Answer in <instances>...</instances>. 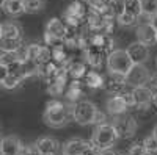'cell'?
Returning a JSON list of instances; mask_svg holds the SVG:
<instances>
[{"instance_id":"cell-1","label":"cell","mask_w":157,"mask_h":155,"mask_svg":"<svg viewBox=\"0 0 157 155\" xmlns=\"http://www.w3.org/2000/svg\"><path fill=\"white\" fill-rule=\"evenodd\" d=\"M72 118V108H68L60 100H49L43 113V121L50 128H61Z\"/></svg>"},{"instance_id":"cell-2","label":"cell","mask_w":157,"mask_h":155,"mask_svg":"<svg viewBox=\"0 0 157 155\" xmlns=\"http://www.w3.org/2000/svg\"><path fill=\"white\" fill-rule=\"evenodd\" d=\"M118 139V133L115 130L113 124H107V122H102L98 124L96 130L93 133V138H91V143L93 146L99 150L104 149H112Z\"/></svg>"},{"instance_id":"cell-3","label":"cell","mask_w":157,"mask_h":155,"mask_svg":"<svg viewBox=\"0 0 157 155\" xmlns=\"http://www.w3.org/2000/svg\"><path fill=\"white\" fill-rule=\"evenodd\" d=\"M90 11L88 0H74L63 13V22L69 28H77L82 24V20L86 19V14Z\"/></svg>"},{"instance_id":"cell-4","label":"cell","mask_w":157,"mask_h":155,"mask_svg":"<svg viewBox=\"0 0 157 155\" xmlns=\"http://www.w3.org/2000/svg\"><path fill=\"white\" fill-rule=\"evenodd\" d=\"M72 108V119L78 125H90L96 122V116L99 113L98 107L90 100H77L74 102Z\"/></svg>"},{"instance_id":"cell-5","label":"cell","mask_w":157,"mask_h":155,"mask_svg":"<svg viewBox=\"0 0 157 155\" xmlns=\"http://www.w3.org/2000/svg\"><path fill=\"white\" fill-rule=\"evenodd\" d=\"M132 66H134V61L129 57L127 50L113 49L107 55V69H109V72L126 75Z\"/></svg>"},{"instance_id":"cell-6","label":"cell","mask_w":157,"mask_h":155,"mask_svg":"<svg viewBox=\"0 0 157 155\" xmlns=\"http://www.w3.org/2000/svg\"><path fill=\"white\" fill-rule=\"evenodd\" d=\"M68 31H69V27L61 19L58 17L49 19V22L46 24V28H44V44L52 47V46L63 42Z\"/></svg>"},{"instance_id":"cell-7","label":"cell","mask_w":157,"mask_h":155,"mask_svg":"<svg viewBox=\"0 0 157 155\" xmlns=\"http://www.w3.org/2000/svg\"><path fill=\"white\" fill-rule=\"evenodd\" d=\"M113 127L118 133V138L121 139H127V138H132L137 132V122L130 114L123 113V114H118L113 116Z\"/></svg>"},{"instance_id":"cell-8","label":"cell","mask_w":157,"mask_h":155,"mask_svg":"<svg viewBox=\"0 0 157 155\" xmlns=\"http://www.w3.org/2000/svg\"><path fill=\"white\" fill-rule=\"evenodd\" d=\"M126 82L127 86H146V83L151 82V74L145 64H134L130 71L126 74Z\"/></svg>"},{"instance_id":"cell-9","label":"cell","mask_w":157,"mask_h":155,"mask_svg":"<svg viewBox=\"0 0 157 155\" xmlns=\"http://www.w3.org/2000/svg\"><path fill=\"white\" fill-rule=\"evenodd\" d=\"M126 88H127L126 75L109 72L104 77V89H105L109 94H123L126 91Z\"/></svg>"},{"instance_id":"cell-10","label":"cell","mask_w":157,"mask_h":155,"mask_svg":"<svg viewBox=\"0 0 157 155\" xmlns=\"http://www.w3.org/2000/svg\"><path fill=\"white\" fill-rule=\"evenodd\" d=\"M22 141L16 135H8L0 138V155H21L22 152Z\"/></svg>"},{"instance_id":"cell-11","label":"cell","mask_w":157,"mask_h":155,"mask_svg":"<svg viewBox=\"0 0 157 155\" xmlns=\"http://www.w3.org/2000/svg\"><path fill=\"white\" fill-rule=\"evenodd\" d=\"M91 146L93 144L82 138H72L63 144V155H86Z\"/></svg>"},{"instance_id":"cell-12","label":"cell","mask_w":157,"mask_h":155,"mask_svg":"<svg viewBox=\"0 0 157 155\" xmlns=\"http://www.w3.org/2000/svg\"><path fill=\"white\" fill-rule=\"evenodd\" d=\"M126 50H127L129 57L132 58L134 64H145L149 60V49H148V46L140 42V41L129 44V47Z\"/></svg>"},{"instance_id":"cell-13","label":"cell","mask_w":157,"mask_h":155,"mask_svg":"<svg viewBox=\"0 0 157 155\" xmlns=\"http://www.w3.org/2000/svg\"><path fill=\"white\" fill-rule=\"evenodd\" d=\"M135 35H137V41H140L143 44H146V46L155 44V39H157V27H155L152 22L141 24L140 27L137 28Z\"/></svg>"},{"instance_id":"cell-14","label":"cell","mask_w":157,"mask_h":155,"mask_svg":"<svg viewBox=\"0 0 157 155\" xmlns=\"http://www.w3.org/2000/svg\"><path fill=\"white\" fill-rule=\"evenodd\" d=\"M132 97H134V102H135V107L137 108H148L151 105V102L154 99V94L152 91L148 88V86H137L134 88L132 91Z\"/></svg>"},{"instance_id":"cell-15","label":"cell","mask_w":157,"mask_h":155,"mask_svg":"<svg viewBox=\"0 0 157 155\" xmlns=\"http://www.w3.org/2000/svg\"><path fill=\"white\" fill-rule=\"evenodd\" d=\"M35 147L38 150V155H57L60 150V143L55 138L43 136L35 143Z\"/></svg>"},{"instance_id":"cell-16","label":"cell","mask_w":157,"mask_h":155,"mask_svg":"<svg viewBox=\"0 0 157 155\" xmlns=\"http://www.w3.org/2000/svg\"><path fill=\"white\" fill-rule=\"evenodd\" d=\"M83 57H85V63L90 64L91 68H101L102 66V61H104V55H107L104 50L94 47V46H85L83 49Z\"/></svg>"},{"instance_id":"cell-17","label":"cell","mask_w":157,"mask_h":155,"mask_svg":"<svg viewBox=\"0 0 157 155\" xmlns=\"http://www.w3.org/2000/svg\"><path fill=\"white\" fill-rule=\"evenodd\" d=\"M105 107H107L109 114H112V116L123 114L129 108V105H127V102H126V99H124L123 94H113V96H110L107 99Z\"/></svg>"},{"instance_id":"cell-18","label":"cell","mask_w":157,"mask_h":155,"mask_svg":"<svg viewBox=\"0 0 157 155\" xmlns=\"http://www.w3.org/2000/svg\"><path fill=\"white\" fill-rule=\"evenodd\" d=\"M2 38L8 39H21L22 41V27L16 20H8L2 24Z\"/></svg>"},{"instance_id":"cell-19","label":"cell","mask_w":157,"mask_h":155,"mask_svg":"<svg viewBox=\"0 0 157 155\" xmlns=\"http://www.w3.org/2000/svg\"><path fill=\"white\" fill-rule=\"evenodd\" d=\"M2 9L6 16L10 17H17L21 14H24V0H3Z\"/></svg>"},{"instance_id":"cell-20","label":"cell","mask_w":157,"mask_h":155,"mask_svg":"<svg viewBox=\"0 0 157 155\" xmlns=\"http://www.w3.org/2000/svg\"><path fill=\"white\" fill-rule=\"evenodd\" d=\"M83 85H85V82L83 80H78V79H72V82L68 85V88H66V96L68 97V100L69 102H77L78 100V97H80L82 94H83Z\"/></svg>"},{"instance_id":"cell-21","label":"cell","mask_w":157,"mask_h":155,"mask_svg":"<svg viewBox=\"0 0 157 155\" xmlns=\"http://www.w3.org/2000/svg\"><path fill=\"white\" fill-rule=\"evenodd\" d=\"M66 69H68V74L72 77V79H78V80H82L83 77L86 75V72H88V69H86V63L78 61V60L68 61Z\"/></svg>"},{"instance_id":"cell-22","label":"cell","mask_w":157,"mask_h":155,"mask_svg":"<svg viewBox=\"0 0 157 155\" xmlns=\"http://www.w3.org/2000/svg\"><path fill=\"white\" fill-rule=\"evenodd\" d=\"M27 79H25V75L17 72V71H10V74L6 75V79L0 83L2 85V88L5 89H16L17 86L22 85V82H25Z\"/></svg>"},{"instance_id":"cell-23","label":"cell","mask_w":157,"mask_h":155,"mask_svg":"<svg viewBox=\"0 0 157 155\" xmlns=\"http://www.w3.org/2000/svg\"><path fill=\"white\" fill-rule=\"evenodd\" d=\"M83 82L91 89H101V88H104V77L101 74H98L96 71H88L86 75L83 77Z\"/></svg>"},{"instance_id":"cell-24","label":"cell","mask_w":157,"mask_h":155,"mask_svg":"<svg viewBox=\"0 0 157 155\" xmlns=\"http://www.w3.org/2000/svg\"><path fill=\"white\" fill-rule=\"evenodd\" d=\"M46 8V0H24V9L27 14H38Z\"/></svg>"},{"instance_id":"cell-25","label":"cell","mask_w":157,"mask_h":155,"mask_svg":"<svg viewBox=\"0 0 157 155\" xmlns=\"http://www.w3.org/2000/svg\"><path fill=\"white\" fill-rule=\"evenodd\" d=\"M22 47L21 39H8V38H0V52H16Z\"/></svg>"},{"instance_id":"cell-26","label":"cell","mask_w":157,"mask_h":155,"mask_svg":"<svg viewBox=\"0 0 157 155\" xmlns=\"http://www.w3.org/2000/svg\"><path fill=\"white\" fill-rule=\"evenodd\" d=\"M137 16L132 14V13H129V11H123L121 14H118L116 16V22L121 25V27H130V25H134L137 22Z\"/></svg>"},{"instance_id":"cell-27","label":"cell","mask_w":157,"mask_h":155,"mask_svg":"<svg viewBox=\"0 0 157 155\" xmlns=\"http://www.w3.org/2000/svg\"><path fill=\"white\" fill-rule=\"evenodd\" d=\"M141 9L143 14L152 19L157 13V0H141Z\"/></svg>"},{"instance_id":"cell-28","label":"cell","mask_w":157,"mask_h":155,"mask_svg":"<svg viewBox=\"0 0 157 155\" xmlns=\"http://www.w3.org/2000/svg\"><path fill=\"white\" fill-rule=\"evenodd\" d=\"M124 11H129L135 14L137 17H140L143 14V9H141V0H126V8Z\"/></svg>"},{"instance_id":"cell-29","label":"cell","mask_w":157,"mask_h":155,"mask_svg":"<svg viewBox=\"0 0 157 155\" xmlns=\"http://www.w3.org/2000/svg\"><path fill=\"white\" fill-rule=\"evenodd\" d=\"M17 61H21L17 50L16 52H2V54H0V63L6 64V66H11V64H14Z\"/></svg>"},{"instance_id":"cell-30","label":"cell","mask_w":157,"mask_h":155,"mask_svg":"<svg viewBox=\"0 0 157 155\" xmlns=\"http://www.w3.org/2000/svg\"><path fill=\"white\" fill-rule=\"evenodd\" d=\"M143 147L146 149V152L149 153V155H154V153H157V139H155V136L151 133L149 136H146L145 139H143Z\"/></svg>"},{"instance_id":"cell-31","label":"cell","mask_w":157,"mask_h":155,"mask_svg":"<svg viewBox=\"0 0 157 155\" xmlns=\"http://www.w3.org/2000/svg\"><path fill=\"white\" fill-rule=\"evenodd\" d=\"M127 155H149V153L146 152V149L143 147L141 143H135V144H132V146L129 147Z\"/></svg>"},{"instance_id":"cell-32","label":"cell","mask_w":157,"mask_h":155,"mask_svg":"<svg viewBox=\"0 0 157 155\" xmlns=\"http://www.w3.org/2000/svg\"><path fill=\"white\" fill-rule=\"evenodd\" d=\"M10 74V68L6 66V64L3 63H0V83H2L5 79H6V75Z\"/></svg>"},{"instance_id":"cell-33","label":"cell","mask_w":157,"mask_h":155,"mask_svg":"<svg viewBox=\"0 0 157 155\" xmlns=\"http://www.w3.org/2000/svg\"><path fill=\"white\" fill-rule=\"evenodd\" d=\"M99 155H116L112 149H104V150H99Z\"/></svg>"},{"instance_id":"cell-34","label":"cell","mask_w":157,"mask_h":155,"mask_svg":"<svg viewBox=\"0 0 157 155\" xmlns=\"http://www.w3.org/2000/svg\"><path fill=\"white\" fill-rule=\"evenodd\" d=\"M149 83H151V85L157 89V72H155L154 75H151V82H149Z\"/></svg>"},{"instance_id":"cell-35","label":"cell","mask_w":157,"mask_h":155,"mask_svg":"<svg viewBox=\"0 0 157 155\" xmlns=\"http://www.w3.org/2000/svg\"><path fill=\"white\" fill-rule=\"evenodd\" d=\"M152 135L155 136V139H157V124L154 125V128H152Z\"/></svg>"},{"instance_id":"cell-36","label":"cell","mask_w":157,"mask_h":155,"mask_svg":"<svg viewBox=\"0 0 157 155\" xmlns=\"http://www.w3.org/2000/svg\"><path fill=\"white\" fill-rule=\"evenodd\" d=\"M151 22H152V24L155 25V27H157V13H155V16H154V17L151 19Z\"/></svg>"},{"instance_id":"cell-37","label":"cell","mask_w":157,"mask_h":155,"mask_svg":"<svg viewBox=\"0 0 157 155\" xmlns=\"http://www.w3.org/2000/svg\"><path fill=\"white\" fill-rule=\"evenodd\" d=\"M0 38H2V24H0Z\"/></svg>"},{"instance_id":"cell-38","label":"cell","mask_w":157,"mask_h":155,"mask_svg":"<svg viewBox=\"0 0 157 155\" xmlns=\"http://www.w3.org/2000/svg\"><path fill=\"white\" fill-rule=\"evenodd\" d=\"M2 5H3V0H0V9H2Z\"/></svg>"},{"instance_id":"cell-39","label":"cell","mask_w":157,"mask_h":155,"mask_svg":"<svg viewBox=\"0 0 157 155\" xmlns=\"http://www.w3.org/2000/svg\"><path fill=\"white\" fill-rule=\"evenodd\" d=\"M154 100H155V105H157V96H155V97H154Z\"/></svg>"},{"instance_id":"cell-40","label":"cell","mask_w":157,"mask_h":155,"mask_svg":"<svg viewBox=\"0 0 157 155\" xmlns=\"http://www.w3.org/2000/svg\"><path fill=\"white\" fill-rule=\"evenodd\" d=\"M0 132H2V125H0Z\"/></svg>"},{"instance_id":"cell-41","label":"cell","mask_w":157,"mask_h":155,"mask_svg":"<svg viewBox=\"0 0 157 155\" xmlns=\"http://www.w3.org/2000/svg\"><path fill=\"white\" fill-rule=\"evenodd\" d=\"M155 44H157V39H155Z\"/></svg>"}]
</instances>
